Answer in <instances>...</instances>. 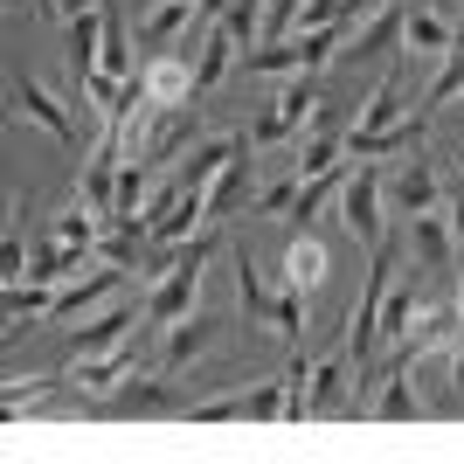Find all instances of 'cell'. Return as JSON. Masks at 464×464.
<instances>
[{"mask_svg": "<svg viewBox=\"0 0 464 464\" xmlns=\"http://www.w3.org/2000/svg\"><path fill=\"white\" fill-rule=\"evenodd\" d=\"M35 14H56V0H35Z\"/></svg>", "mask_w": 464, "mask_h": 464, "instance_id": "obj_32", "label": "cell"}, {"mask_svg": "<svg viewBox=\"0 0 464 464\" xmlns=\"http://www.w3.org/2000/svg\"><path fill=\"white\" fill-rule=\"evenodd\" d=\"M63 388H70V374H49V382H7L0 409H7V416H28V409H49Z\"/></svg>", "mask_w": 464, "mask_h": 464, "instance_id": "obj_23", "label": "cell"}, {"mask_svg": "<svg viewBox=\"0 0 464 464\" xmlns=\"http://www.w3.org/2000/svg\"><path fill=\"white\" fill-rule=\"evenodd\" d=\"M139 77H146V97H153V104H167V111H174V104H194V63L153 56Z\"/></svg>", "mask_w": 464, "mask_h": 464, "instance_id": "obj_13", "label": "cell"}, {"mask_svg": "<svg viewBox=\"0 0 464 464\" xmlns=\"http://www.w3.org/2000/svg\"><path fill=\"white\" fill-rule=\"evenodd\" d=\"M340 42H347V28H312L305 35V70H326V63L340 56Z\"/></svg>", "mask_w": 464, "mask_h": 464, "instance_id": "obj_28", "label": "cell"}, {"mask_svg": "<svg viewBox=\"0 0 464 464\" xmlns=\"http://www.w3.org/2000/svg\"><path fill=\"white\" fill-rule=\"evenodd\" d=\"M340 222H347L361 243H382V174H374L368 160H361V174H347V188H340Z\"/></svg>", "mask_w": 464, "mask_h": 464, "instance_id": "obj_9", "label": "cell"}, {"mask_svg": "<svg viewBox=\"0 0 464 464\" xmlns=\"http://www.w3.org/2000/svg\"><path fill=\"white\" fill-rule=\"evenodd\" d=\"M395 125H402V70H388V77L374 83V97L361 104V125L347 132V160H361V153L374 146V139H382V132H395Z\"/></svg>", "mask_w": 464, "mask_h": 464, "instance_id": "obj_8", "label": "cell"}, {"mask_svg": "<svg viewBox=\"0 0 464 464\" xmlns=\"http://www.w3.org/2000/svg\"><path fill=\"white\" fill-rule=\"evenodd\" d=\"M416 409H423V402L409 395V361L395 353V361H388V374H382V395H374V409H368V416H382V423H409Z\"/></svg>", "mask_w": 464, "mask_h": 464, "instance_id": "obj_18", "label": "cell"}, {"mask_svg": "<svg viewBox=\"0 0 464 464\" xmlns=\"http://www.w3.org/2000/svg\"><path fill=\"white\" fill-rule=\"evenodd\" d=\"M194 423H250V395H208V402L188 409Z\"/></svg>", "mask_w": 464, "mask_h": 464, "instance_id": "obj_26", "label": "cell"}, {"mask_svg": "<svg viewBox=\"0 0 464 464\" xmlns=\"http://www.w3.org/2000/svg\"><path fill=\"white\" fill-rule=\"evenodd\" d=\"M271 333H277V340H291V347H298V333H305V291H298V285L271 291Z\"/></svg>", "mask_w": 464, "mask_h": 464, "instance_id": "obj_24", "label": "cell"}, {"mask_svg": "<svg viewBox=\"0 0 464 464\" xmlns=\"http://www.w3.org/2000/svg\"><path fill=\"white\" fill-rule=\"evenodd\" d=\"M285 409H291V382H256L250 388V423H271Z\"/></svg>", "mask_w": 464, "mask_h": 464, "instance_id": "obj_27", "label": "cell"}, {"mask_svg": "<svg viewBox=\"0 0 464 464\" xmlns=\"http://www.w3.org/2000/svg\"><path fill=\"white\" fill-rule=\"evenodd\" d=\"M368 7H374V0H347V14H353V21H361V14H368Z\"/></svg>", "mask_w": 464, "mask_h": 464, "instance_id": "obj_31", "label": "cell"}, {"mask_svg": "<svg viewBox=\"0 0 464 464\" xmlns=\"http://www.w3.org/2000/svg\"><path fill=\"white\" fill-rule=\"evenodd\" d=\"M409 319H416V291L395 277V291H388V305H382V340H409Z\"/></svg>", "mask_w": 464, "mask_h": 464, "instance_id": "obj_25", "label": "cell"}, {"mask_svg": "<svg viewBox=\"0 0 464 464\" xmlns=\"http://www.w3.org/2000/svg\"><path fill=\"white\" fill-rule=\"evenodd\" d=\"M215 340H222V319H208V312H201V319H174V326L160 333V374H180L188 361H201Z\"/></svg>", "mask_w": 464, "mask_h": 464, "instance_id": "obj_10", "label": "cell"}, {"mask_svg": "<svg viewBox=\"0 0 464 464\" xmlns=\"http://www.w3.org/2000/svg\"><path fill=\"white\" fill-rule=\"evenodd\" d=\"M97 416H139V423H153V416H188V402L174 395V382H167V374H153V382L125 374V382L97 402Z\"/></svg>", "mask_w": 464, "mask_h": 464, "instance_id": "obj_5", "label": "cell"}, {"mask_svg": "<svg viewBox=\"0 0 464 464\" xmlns=\"http://www.w3.org/2000/svg\"><path fill=\"white\" fill-rule=\"evenodd\" d=\"M285 285H298L305 298L326 285V236H312V229L291 236V250H285Z\"/></svg>", "mask_w": 464, "mask_h": 464, "instance_id": "obj_15", "label": "cell"}, {"mask_svg": "<svg viewBox=\"0 0 464 464\" xmlns=\"http://www.w3.org/2000/svg\"><path fill=\"white\" fill-rule=\"evenodd\" d=\"M402 42H409V49H423V56H437V63H444L450 49L464 42V28H450V21H444V7H409V28H402Z\"/></svg>", "mask_w": 464, "mask_h": 464, "instance_id": "obj_14", "label": "cell"}, {"mask_svg": "<svg viewBox=\"0 0 464 464\" xmlns=\"http://www.w3.org/2000/svg\"><path fill=\"white\" fill-rule=\"evenodd\" d=\"M236 49H243V42H236L229 28L215 21L208 35H201V56H194V97H208L215 83H222V77H229V70H236V63H243V56H236Z\"/></svg>", "mask_w": 464, "mask_h": 464, "instance_id": "obj_12", "label": "cell"}, {"mask_svg": "<svg viewBox=\"0 0 464 464\" xmlns=\"http://www.w3.org/2000/svg\"><path fill=\"white\" fill-rule=\"evenodd\" d=\"M132 319H139L132 305H111L104 319H91V326L77 333V361H83V353H104V347H118V340H132Z\"/></svg>", "mask_w": 464, "mask_h": 464, "instance_id": "obj_21", "label": "cell"}, {"mask_svg": "<svg viewBox=\"0 0 464 464\" xmlns=\"http://www.w3.org/2000/svg\"><path fill=\"white\" fill-rule=\"evenodd\" d=\"M229 250H236V291H243V312H250V326H271V291H264V277H256L250 243H229Z\"/></svg>", "mask_w": 464, "mask_h": 464, "instance_id": "obj_20", "label": "cell"}, {"mask_svg": "<svg viewBox=\"0 0 464 464\" xmlns=\"http://www.w3.org/2000/svg\"><path fill=\"white\" fill-rule=\"evenodd\" d=\"M409 243H416V256H423V271H464V256H458V236H450V215L423 208V215H409Z\"/></svg>", "mask_w": 464, "mask_h": 464, "instance_id": "obj_11", "label": "cell"}, {"mask_svg": "<svg viewBox=\"0 0 464 464\" xmlns=\"http://www.w3.org/2000/svg\"><path fill=\"white\" fill-rule=\"evenodd\" d=\"M139 361H146V340H118V347H104V353H83L77 368H70V388L77 395H111L125 374H139Z\"/></svg>", "mask_w": 464, "mask_h": 464, "instance_id": "obj_7", "label": "cell"}, {"mask_svg": "<svg viewBox=\"0 0 464 464\" xmlns=\"http://www.w3.org/2000/svg\"><path fill=\"white\" fill-rule=\"evenodd\" d=\"M353 353H319L305 374V423H319V416H353Z\"/></svg>", "mask_w": 464, "mask_h": 464, "instance_id": "obj_4", "label": "cell"}, {"mask_svg": "<svg viewBox=\"0 0 464 464\" xmlns=\"http://www.w3.org/2000/svg\"><path fill=\"white\" fill-rule=\"evenodd\" d=\"M444 215H450V236H458V256H464V180L444 188Z\"/></svg>", "mask_w": 464, "mask_h": 464, "instance_id": "obj_29", "label": "cell"}, {"mask_svg": "<svg viewBox=\"0 0 464 464\" xmlns=\"http://www.w3.org/2000/svg\"><path fill=\"white\" fill-rule=\"evenodd\" d=\"M194 28V0H153V14L139 21V49H167V42H188Z\"/></svg>", "mask_w": 464, "mask_h": 464, "instance_id": "obj_16", "label": "cell"}, {"mask_svg": "<svg viewBox=\"0 0 464 464\" xmlns=\"http://www.w3.org/2000/svg\"><path fill=\"white\" fill-rule=\"evenodd\" d=\"M416 7H450V0H416Z\"/></svg>", "mask_w": 464, "mask_h": 464, "instance_id": "obj_33", "label": "cell"}, {"mask_svg": "<svg viewBox=\"0 0 464 464\" xmlns=\"http://www.w3.org/2000/svg\"><path fill=\"white\" fill-rule=\"evenodd\" d=\"M395 201H402V215H423V208H437V201H444V180H437V167H430L423 153L395 174Z\"/></svg>", "mask_w": 464, "mask_h": 464, "instance_id": "obj_17", "label": "cell"}, {"mask_svg": "<svg viewBox=\"0 0 464 464\" xmlns=\"http://www.w3.org/2000/svg\"><path fill=\"white\" fill-rule=\"evenodd\" d=\"M91 7H104V0H56V14H91Z\"/></svg>", "mask_w": 464, "mask_h": 464, "instance_id": "obj_30", "label": "cell"}, {"mask_svg": "<svg viewBox=\"0 0 464 464\" xmlns=\"http://www.w3.org/2000/svg\"><path fill=\"white\" fill-rule=\"evenodd\" d=\"M312 111H319V83H312V70H298V77L285 83V91L271 97V111L250 125V146H277V139H291V132H305L312 125Z\"/></svg>", "mask_w": 464, "mask_h": 464, "instance_id": "obj_3", "label": "cell"}, {"mask_svg": "<svg viewBox=\"0 0 464 464\" xmlns=\"http://www.w3.org/2000/svg\"><path fill=\"white\" fill-rule=\"evenodd\" d=\"M111 291H118V264H104V271H91L83 285L56 291V305H49V326H56V319H77L83 305H97V298H111Z\"/></svg>", "mask_w": 464, "mask_h": 464, "instance_id": "obj_19", "label": "cell"}, {"mask_svg": "<svg viewBox=\"0 0 464 464\" xmlns=\"http://www.w3.org/2000/svg\"><path fill=\"white\" fill-rule=\"evenodd\" d=\"M7 111H14V118H35L42 132H56L63 146H77V139H83V118H70L56 97L42 91L35 77H21V70H7Z\"/></svg>", "mask_w": 464, "mask_h": 464, "instance_id": "obj_6", "label": "cell"}, {"mask_svg": "<svg viewBox=\"0 0 464 464\" xmlns=\"http://www.w3.org/2000/svg\"><path fill=\"white\" fill-rule=\"evenodd\" d=\"M395 264H402V243H374V264H368V291H361V305H353V326H347V353H353V382H368V361L382 353V305L388 291H395Z\"/></svg>", "mask_w": 464, "mask_h": 464, "instance_id": "obj_2", "label": "cell"}, {"mask_svg": "<svg viewBox=\"0 0 464 464\" xmlns=\"http://www.w3.org/2000/svg\"><path fill=\"white\" fill-rule=\"evenodd\" d=\"M215 250H222V222H201V236H194V243H180V250L167 256V271H160L153 298H146V326H153V333H167L174 319H188V312H194L201 264H208Z\"/></svg>", "mask_w": 464, "mask_h": 464, "instance_id": "obj_1", "label": "cell"}, {"mask_svg": "<svg viewBox=\"0 0 464 464\" xmlns=\"http://www.w3.org/2000/svg\"><path fill=\"white\" fill-rule=\"evenodd\" d=\"M402 28H409V7H402V0H388L382 14L353 35V49H361V56H382V49H395V42H402Z\"/></svg>", "mask_w": 464, "mask_h": 464, "instance_id": "obj_22", "label": "cell"}]
</instances>
